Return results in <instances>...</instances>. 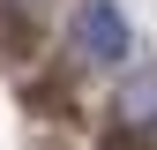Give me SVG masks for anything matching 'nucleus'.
Segmentation results:
<instances>
[{"label":"nucleus","instance_id":"f257e3e1","mask_svg":"<svg viewBox=\"0 0 157 150\" xmlns=\"http://www.w3.org/2000/svg\"><path fill=\"white\" fill-rule=\"evenodd\" d=\"M67 53H75V68H97V75L127 68L135 60V23L120 15V0H75L67 8Z\"/></svg>","mask_w":157,"mask_h":150},{"label":"nucleus","instance_id":"f03ea898","mask_svg":"<svg viewBox=\"0 0 157 150\" xmlns=\"http://www.w3.org/2000/svg\"><path fill=\"white\" fill-rule=\"evenodd\" d=\"M112 120L120 128H157V68H135L112 98Z\"/></svg>","mask_w":157,"mask_h":150}]
</instances>
